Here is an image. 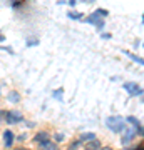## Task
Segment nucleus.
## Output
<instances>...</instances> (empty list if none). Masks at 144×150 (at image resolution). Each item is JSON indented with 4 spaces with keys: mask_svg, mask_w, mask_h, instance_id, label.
Here are the masks:
<instances>
[{
    "mask_svg": "<svg viewBox=\"0 0 144 150\" xmlns=\"http://www.w3.org/2000/svg\"><path fill=\"white\" fill-rule=\"evenodd\" d=\"M123 54L126 55V57H129V59L133 60V62H136L138 65H143V67H144V59H143V57H139L138 54H134V52H129V50H123Z\"/></svg>",
    "mask_w": 144,
    "mask_h": 150,
    "instance_id": "nucleus-7",
    "label": "nucleus"
},
{
    "mask_svg": "<svg viewBox=\"0 0 144 150\" xmlns=\"http://www.w3.org/2000/svg\"><path fill=\"white\" fill-rule=\"evenodd\" d=\"M126 122H128L129 125L136 127V129H138V127H141V122H139V118H138V117H134V115H128V117H126Z\"/></svg>",
    "mask_w": 144,
    "mask_h": 150,
    "instance_id": "nucleus-9",
    "label": "nucleus"
},
{
    "mask_svg": "<svg viewBox=\"0 0 144 150\" xmlns=\"http://www.w3.org/2000/svg\"><path fill=\"white\" fill-rule=\"evenodd\" d=\"M96 12L101 17H104V18H107V17H109V10H106V8H96Z\"/></svg>",
    "mask_w": 144,
    "mask_h": 150,
    "instance_id": "nucleus-16",
    "label": "nucleus"
},
{
    "mask_svg": "<svg viewBox=\"0 0 144 150\" xmlns=\"http://www.w3.org/2000/svg\"><path fill=\"white\" fill-rule=\"evenodd\" d=\"M80 145H82V142L77 140V142H74V144H70V149H77V147H80Z\"/></svg>",
    "mask_w": 144,
    "mask_h": 150,
    "instance_id": "nucleus-20",
    "label": "nucleus"
},
{
    "mask_svg": "<svg viewBox=\"0 0 144 150\" xmlns=\"http://www.w3.org/2000/svg\"><path fill=\"white\" fill-rule=\"evenodd\" d=\"M45 140H49V134L45 132V130L37 132V134H35V137H34V142H35V144H40V142H45Z\"/></svg>",
    "mask_w": 144,
    "mask_h": 150,
    "instance_id": "nucleus-8",
    "label": "nucleus"
},
{
    "mask_svg": "<svg viewBox=\"0 0 144 150\" xmlns=\"http://www.w3.org/2000/svg\"><path fill=\"white\" fill-rule=\"evenodd\" d=\"M64 88H57V90H54L52 92V97L54 98H57V100H60V102H62V98H64Z\"/></svg>",
    "mask_w": 144,
    "mask_h": 150,
    "instance_id": "nucleus-15",
    "label": "nucleus"
},
{
    "mask_svg": "<svg viewBox=\"0 0 144 150\" xmlns=\"http://www.w3.org/2000/svg\"><path fill=\"white\" fill-rule=\"evenodd\" d=\"M39 147H40V149H47V150H54V149H55V144L50 142V140H45V142H40Z\"/></svg>",
    "mask_w": 144,
    "mask_h": 150,
    "instance_id": "nucleus-12",
    "label": "nucleus"
},
{
    "mask_svg": "<svg viewBox=\"0 0 144 150\" xmlns=\"http://www.w3.org/2000/svg\"><path fill=\"white\" fill-rule=\"evenodd\" d=\"M67 17L72 18V20H82V13L80 12H75V10H69L67 12Z\"/></svg>",
    "mask_w": 144,
    "mask_h": 150,
    "instance_id": "nucleus-11",
    "label": "nucleus"
},
{
    "mask_svg": "<svg viewBox=\"0 0 144 150\" xmlns=\"http://www.w3.org/2000/svg\"><path fill=\"white\" fill-rule=\"evenodd\" d=\"M37 40H27V47H29V45H37Z\"/></svg>",
    "mask_w": 144,
    "mask_h": 150,
    "instance_id": "nucleus-22",
    "label": "nucleus"
},
{
    "mask_svg": "<svg viewBox=\"0 0 144 150\" xmlns=\"http://www.w3.org/2000/svg\"><path fill=\"white\" fill-rule=\"evenodd\" d=\"M54 139H55V142H62V140H64V135H62V134H55Z\"/></svg>",
    "mask_w": 144,
    "mask_h": 150,
    "instance_id": "nucleus-19",
    "label": "nucleus"
},
{
    "mask_svg": "<svg viewBox=\"0 0 144 150\" xmlns=\"http://www.w3.org/2000/svg\"><path fill=\"white\" fill-rule=\"evenodd\" d=\"M80 2H84V4H94V0H80Z\"/></svg>",
    "mask_w": 144,
    "mask_h": 150,
    "instance_id": "nucleus-25",
    "label": "nucleus"
},
{
    "mask_svg": "<svg viewBox=\"0 0 144 150\" xmlns=\"http://www.w3.org/2000/svg\"><path fill=\"white\" fill-rule=\"evenodd\" d=\"M92 139H96V134H92V132H89V134H82L79 137V140L84 144V142H89V140H92Z\"/></svg>",
    "mask_w": 144,
    "mask_h": 150,
    "instance_id": "nucleus-14",
    "label": "nucleus"
},
{
    "mask_svg": "<svg viewBox=\"0 0 144 150\" xmlns=\"http://www.w3.org/2000/svg\"><path fill=\"white\" fill-rule=\"evenodd\" d=\"M7 100H9L10 103H17L19 100H20V95H19L17 92H10V93H9V97H7Z\"/></svg>",
    "mask_w": 144,
    "mask_h": 150,
    "instance_id": "nucleus-13",
    "label": "nucleus"
},
{
    "mask_svg": "<svg viewBox=\"0 0 144 150\" xmlns=\"http://www.w3.org/2000/svg\"><path fill=\"white\" fill-rule=\"evenodd\" d=\"M0 95H2V92H0Z\"/></svg>",
    "mask_w": 144,
    "mask_h": 150,
    "instance_id": "nucleus-28",
    "label": "nucleus"
},
{
    "mask_svg": "<svg viewBox=\"0 0 144 150\" xmlns=\"http://www.w3.org/2000/svg\"><path fill=\"white\" fill-rule=\"evenodd\" d=\"M134 149H141V150H143L144 149V144H136V147H134Z\"/></svg>",
    "mask_w": 144,
    "mask_h": 150,
    "instance_id": "nucleus-23",
    "label": "nucleus"
},
{
    "mask_svg": "<svg viewBox=\"0 0 144 150\" xmlns=\"http://www.w3.org/2000/svg\"><path fill=\"white\" fill-rule=\"evenodd\" d=\"M123 87H124V90L128 92L131 97H141V95H144V88L141 85H138L136 82H126Z\"/></svg>",
    "mask_w": 144,
    "mask_h": 150,
    "instance_id": "nucleus-4",
    "label": "nucleus"
},
{
    "mask_svg": "<svg viewBox=\"0 0 144 150\" xmlns=\"http://www.w3.org/2000/svg\"><path fill=\"white\" fill-rule=\"evenodd\" d=\"M5 122L10 123V125L20 123V122H24V115L19 110H9V112H5Z\"/></svg>",
    "mask_w": 144,
    "mask_h": 150,
    "instance_id": "nucleus-5",
    "label": "nucleus"
},
{
    "mask_svg": "<svg viewBox=\"0 0 144 150\" xmlns=\"http://www.w3.org/2000/svg\"><path fill=\"white\" fill-rule=\"evenodd\" d=\"M65 4H67L69 7H75V5H77V0H67Z\"/></svg>",
    "mask_w": 144,
    "mask_h": 150,
    "instance_id": "nucleus-21",
    "label": "nucleus"
},
{
    "mask_svg": "<svg viewBox=\"0 0 144 150\" xmlns=\"http://www.w3.org/2000/svg\"><path fill=\"white\" fill-rule=\"evenodd\" d=\"M87 149H102V144L97 139H92L87 142Z\"/></svg>",
    "mask_w": 144,
    "mask_h": 150,
    "instance_id": "nucleus-10",
    "label": "nucleus"
},
{
    "mask_svg": "<svg viewBox=\"0 0 144 150\" xmlns=\"http://www.w3.org/2000/svg\"><path fill=\"white\" fill-rule=\"evenodd\" d=\"M101 38H104V40H111L112 35H111V33H107V32H102L101 33Z\"/></svg>",
    "mask_w": 144,
    "mask_h": 150,
    "instance_id": "nucleus-18",
    "label": "nucleus"
},
{
    "mask_svg": "<svg viewBox=\"0 0 144 150\" xmlns=\"http://www.w3.org/2000/svg\"><path fill=\"white\" fill-rule=\"evenodd\" d=\"M136 132H138V137L144 139V127H143V125H141V127H138V129H136Z\"/></svg>",
    "mask_w": 144,
    "mask_h": 150,
    "instance_id": "nucleus-17",
    "label": "nucleus"
},
{
    "mask_svg": "<svg viewBox=\"0 0 144 150\" xmlns=\"http://www.w3.org/2000/svg\"><path fill=\"white\" fill-rule=\"evenodd\" d=\"M143 47H144V43H143Z\"/></svg>",
    "mask_w": 144,
    "mask_h": 150,
    "instance_id": "nucleus-29",
    "label": "nucleus"
},
{
    "mask_svg": "<svg viewBox=\"0 0 144 150\" xmlns=\"http://www.w3.org/2000/svg\"><path fill=\"white\" fill-rule=\"evenodd\" d=\"M0 42H5V37L2 35V32H0Z\"/></svg>",
    "mask_w": 144,
    "mask_h": 150,
    "instance_id": "nucleus-26",
    "label": "nucleus"
},
{
    "mask_svg": "<svg viewBox=\"0 0 144 150\" xmlns=\"http://www.w3.org/2000/svg\"><path fill=\"white\" fill-rule=\"evenodd\" d=\"M84 22H85V23H89V25H92V27H96L97 32H102V30L106 28V18L101 17L96 10L92 12L87 18H84Z\"/></svg>",
    "mask_w": 144,
    "mask_h": 150,
    "instance_id": "nucleus-2",
    "label": "nucleus"
},
{
    "mask_svg": "<svg viewBox=\"0 0 144 150\" xmlns=\"http://www.w3.org/2000/svg\"><path fill=\"white\" fill-rule=\"evenodd\" d=\"M136 137H138L136 127H133V125H131L129 129L126 127V129H124V132H123V137H121V145H123V147L131 145V144H133V140L136 139Z\"/></svg>",
    "mask_w": 144,
    "mask_h": 150,
    "instance_id": "nucleus-3",
    "label": "nucleus"
},
{
    "mask_svg": "<svg viewBox=\"0 0 144 150\" xmlns=\"http://www.w3.org/2000/svg\"><path fill=\"white\" fill-rule=\"evenodd\" d=\"M143 23H144V13H143Z\"/></svg>",
    "mask_w": 144,
    "mask_h": 150,
    "instance_id": "nucleus-27",
    "label": "nucleus"
},
{
    "mask_svg": "<svg viewBox=\"0 0 144 150\" xmlns=\"http://www.w3.org/2000/svg\"><path fill=\"white\" fill-rule=\"evenodd\" d=\"M14 140H15V135L12 130H5L4 132V145H5L7 149H10L12 145H14Z\"/></svg>",
    "mask_w": 144,
    "mask_h": 150,
    "instance_id": "nucleus-6",
    "label": "nucleus"
},
{
    "mask_svg": "<svg viewBox=\"0 0 144 150\" xmlns=\"http://www.w3.org/2000/svg\"><path fill=\"white\" fill-rule=\"evenodd\" d=\"M2 118H5V112H0V123H2Z\"/></svg>",
    "mask_w": 144,
    "mask_h": 150,
    "instance_id": "nucleus-24",
    "label": "nucleus"
},
{
    "mask_svg": "<svg viewBox=\"0 0 144 150\" xmlns=\"http://www.w3.org/2000/svg\"><path fill=\"white\" fill-rule=\"evenodd\" d=\"M126 125H128L126 117H121V115H109L106 118V127L114 134H123Z\"/></svg>",
    "mask_w": 144,
    "mask_h": 150,
    "instance_id": "nucleus-1",
    "label": "nucleus"
}]
</instances>
